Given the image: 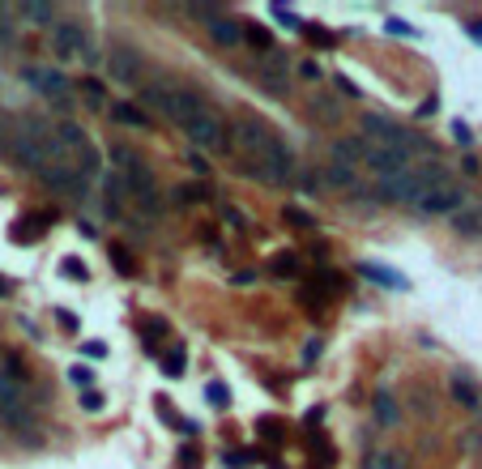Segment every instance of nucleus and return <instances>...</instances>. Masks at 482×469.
I'll use <instances>...</instances> for the list:
<instances>
[{
  "mask_svg": "<svg viewBox=\"0 0 482 469\" xmlns=\"http://www.w3.org/2000/svg\"><path fill=\"white\" fill-rule=\"evenodd\" d=\"M141 102L145 107H154V111H162L167 120H175L179 128L205 107L188 85H179V81H171V77H158V81H150V85H141Z\"/></svg>",
  "mask_w": 482,
  "mask_h": 469,
  "instance_id": "obj_1",
  "label": "nucleus"
},
{
  "mask_svg": "<svg viewBox=\"0 0 482 469\" xmlns=\"http://www.w3.org/2000/svg\"><path fill=\"white\" fill-rule=\"evenodd\" d=\"M184 137H188V145H197V149H205V154H231V128H226L209 107H201V111L184 124Z\"/></svg>",
  "mask_w": 482,
  "mask_h": 469,
  "instance_id": "obj_2",
  "label": "nucleus"
},
{
  "mask_svg": "<svg viewBox=\"0 0 482 469\" xmlns=\"http://www.w3.org/2000/svg\"><path fill=\"white\" fill-rule=\"evenodd\" d=\"M256 179H265V184H290L295 179V154H290V145L286 141H278V137H269L265 141V149L256 154Z\"/></svg>",
  "mask_w": 482,
  "mask_h": 469,
  "instance_id": "obj_3",
  "label": "nucleus"
},
{
  "mask_svg": "<svg viewBox=\"0 0 482 469\" xmlns=\"http://www.w3.org/2000/svg\"><path fill=\"white\" fill-rule=\"evenodd\" d=\"M107 73H111L120 85H141V81H145V56H141V47L115 43V47L107 51Z\"/></svg>",
  "mask_w": 482,
  "mask_h": 469,
  "instance_id": "obj_4",
  "label": "nucleus"
},
{
  "mask_svg": "<svg viewBox=\"0 0 482 469\" xmlns=\"http://www.w3.org/2000/svg\"><path fill=\"white\" fill-rule=\"evenodd\" d=\"M51 192H60V196H73V201H81L85 192H90V179L73 167V162H51L43 175H38Z\"/></svg>",
  "mask_w": 482,
  "mask_h": 469,
  "instance_id": "obj_5",
  "label": "nucleus"
},
{
  "mask_svg": "<svg viewBox=\"0 0 482 469\" xmlns=\"http://www.w3.org/2000/svg\"><path fill=\"white\" fill-rule=\"evenodd\" d=\"M124 192H128V196H137V205H141L150 218H158V214H162V196H158V184H154L150 167L128 171V175H124Z\"/></svg>",
  "mask_w": 482,
  "mask_h": 469,
  "instance_id": "obj_6",
  "label": "nucleus"
},
{
  "mask_svg": "<svg viewBox=\"0 0 482 469\" xmlns=\"http://www.w3.org/2000/svg\"><path fill=\"white\" fill-rule=\"evenodd\" d=\"M363 167H372L380 179H389V175H402V171H410V154H406L402 145H367V154H363Z\"/></svg>",
  "mask_w": 482,
  "mask_h": 469,
  "instance_id": "obj_7",
  "label": "nucleus"
},
{
  "mask_svg": "<svg viewBox=\"0 0 482 469\" xmlns=\"http://www.w3.org/2000/svg\"><path fill=\"white\" fill-rule=\"evenodd\" d=\"M21 77H26V85H30L34 94H43L47 102H64V98H68V77H64L60 68H26Z\"/></svg>",
  "mask_w": 482,
  "mask_h": 469,
  "instance_id": "obj_8",
  "label": "nucleus"
},
{
  "mask_svg": "<svg viewBox=\"0 0 482 469\" xmlns=\"http://www.w3.org/2000/svg\"><path fill=\"white\" fill-rule=\"evenodd\" d=\"M265 141H269V128L261 124V120H252V115H239L235 124H231V149H243V154H261L265 149Z\"/></svg>",
  "mask_w": 482,
  "mask_h": 469,
  "instance_id": "obj_9",
  "label": "nucleus"
},
{
  "mask_svg": "<svg viewBox=\"0 0 482 469\" xmlns=\"http://www.w3.org/2000/svg\"><path fill=\"white\" fill-rule=\"evenodd\" d=\"M461 201H466V192H461L457 184H440V188H427V192L414 201V209L427 214V218H436V214H453V209H461Z\"/></svg>",
  "mask_w": 482,
  "mask_h": 469,
  "instance_id": "obj_10",
  "label": "nucleus"
},
{
  "mask_svg": "<svg viewBox=\"0 0 482 469\" xmlns=\"http://www.w3.org/2000/svg\"><path fill=\"white\" fill-rule=\"evenodd\" d=\"M51 47H56V56H81L90 43H85V30L77 26V21H56L51 26Z\"/></svg>",
  "mask_w": 482,
  "mask_h": 469,
  "instance_id": "obj_11",
  "label": "nucleus"
},
{
  "mask_svg": "<svg viewBox=\"0 0 482 469\" xmlns=\"http://www.w3.org/2000/svg\"><path fill=\"white\" fill-rule=\"evenodd\" d=\"M205 26H209V38H214L222 51L243 47V21H235V17H226V13H214Z\"/></svg>",
  "mask_w": 482,
  "mask_h": 469,
  "instance_id": "obj_12",
  "label": "nucleus"
},
{
  "mask_svg": "<svg viewBox=\"0 0 482 469\" xmlns=\"http://www.w3.org/2000/svg\"><path fill=\"white\" fill-rule=\"evenodd\" d=\"M0 423H4L13 436H21L26 444L38 440V431H34V414L26 410V401H17V406H0Z\"/></svg>",
  "mask_w": 482,
  "mask_h": 469,
  "instance_id": "obj_13",
  "label": "nucleus"
},
{
  "mask_svg": "<svg viewBox=\"0 0 482 469\" xmlns=\"http://www.w3.org/2000/svg\"><path fill=\"white\" fill-rule=\"evenodd\" d=\"M329 154H333V167L359 171V167H363V154H367V141H363V137H337V141L329 145Z\"/></svg>",
  "mask_w": 482,
  "mask_h": 469,
  "instance_id": "obj_14",
  "label": "nucleus"
},
{
  "mask_svg": "<svg viewBox=\"0 0 482 469\" xmlns=\"http://www.w3.org/2000/svg\"><path fill=\"white\" fill-rule=\"evenodd\" d=\"M51 222H56V214H43V209H38V218H34V214H26V218H17V222L9 226V239H13V243H34V239H38Z\"/></svg>",
  "mask_w": 482,
  "mask_h": 469,
  "instance_id": "obj_15",
  "label": "nucleus"
},
{
  "mask_svg": "<svg viewBox=\"0 0 482 469\" xmlns=\"http://www.w3.org/2000/svg\"><path fill=\"white\" fill-rule=\"evenodd\" d=\"M372 414H376L380 427H397V423H402V406H397V397H393L389 389H376V397H372Z\"/></svg>",
  "mask_w": 482,
  "mask_h": 469,
  "instance_id": "obj_16",
  "label": "nucleus"
},
{
  "mask_svg": "<svg viewBox=\"0 0 482 469\" xmlns=\"http://www.w3.org/2000/svg\"><path fill=\"white\" fill-rule=\"evenodd\" d=\"M359 278H372L376 286H393V290H410L406 273H397V269H384V265H372V260H363V265H359Z\"/></svg>",
  "mask_w": 482,
  "mask_h": 469,
  "instance_id": "obj_17",
  "label": "nucleus"
},
{
  "mask_svg": "<svg viewBox=\"0 0 482 469\" xmlns=\"http://www.w3.org/2000/svg\"><path fill=\"white\" fill-rule=\"evenodd\" d=\"M363 469H410V457L402 448H372L363 457Z\"/></svg>",
  "mask_w": 482,
  "mask_h": 469,
  "instance_id": "obj_18",
  "label": "nucleus"
},
{
  "mask_svg": "<svg viewBox=\"0 0 482 469\" xmlns=\"http://www.w3.org/2000/svg\"><path fill=\"white\" fill-rule=\"evenodd\" d=\"M17 13H21L30 26H56V4H51V0H21Z\"/></svg>",
  "mask_w": 482,
  "mask_h": 469,
  "instance_id": "obj_19",
  "label": "nucleus"
},
{
  "mask_svg": "<svg viewBox=\"0 0 482 469\" xmlns=\"http://www.w3.org/2000/svg\"><path fill=\"white\" fill-rule=\"evenodd\" d=\"M453 397H457L466 410H482V393L474 389V380H470V376H461V371L453 376Z\"/></svg>",
  "mask_w": 482,
  "mask_h": 469,
  "instance_id": "obj_20",
  "label": "nucleus"
},
{
  "mask_svg": "<svg viewBox=\"0 0 482 469\" xmlns=\"http://www.w3.org/2000/svg\"><path fill=\"white\" fill-rule=\"evenodd\" d=\"M111 120L128 124V128H150V115L137 107V102H111Z\"/></svg>",
  "mask_w": 482,
  "mask_h": 469,
  "instance_id": "obj_21",
  "label": "nucleus"
},
{
  "mask_svg": "<svg viewBox=\"0 0 482 469\" xmlns=\"http://www.w3.org/2000/svg\"><path fill=\"white\" fill-rule=\"evenodd\" d=\"M103 192H107V218H120V205H124V175H103Z\"/></svg>",
  "mask_w": 482,
  "mask_h": 469,
  "instance_id": "obj_22",
  "label": "nucleus"
},
{
  "mask_svg": "<svg viewBox=\"0 0 482 469\" xmlns=\"http://www.w3.org/2000/svg\"><path fill=\"white\" fill-rule=\"evenodd\" d=\"M243 43H248L256 56H269V51H273V34H269L265 26H243Z\"/></svg>",
  "mask_w": 482,
  "mask_h": 469,
  "instance_id": "obj_23",
  "label": "nucleus"
},
{
  "mask_svg": "<svg viewBox=\"0 0 482 469\" xmlns=\"http://www.w3.org/2000/svg\"><path fill=\"white\" fill-rule=\"evenodd\" d=\"M111 162H115V175H128V171L145 167V158H141V154H132L128 145H111Z\"/></svg>",
  "mask_w": 482,
  "mask_h": 469,
  "instance_id": "obj_24",
  "label": "nucleus"
},
{
  "mask_svg": "<svg viewBox=\"0 0 482 469\" xmlns=\"http://www.w3.org/2000/svg\"><path fill=\"white\" fill-rule=\"evenodd\" d=\"M312 115H316V120H325V124H337V120H342L337 98H329V94H312Z\"/></svg>",
  "mask_w": 482,
  "mask_h": 469,
  "instance_id": "obj_25",
  "label": "nucleus"
},
{
  "mask_svg": "<svg viewBox=\"0 0 482 469\" xmlns=\"http://www.w3.org/2000/svg\"><path fill=\"white\" fill-rule=\"evenodd\" d=\"M355 175H359V171H350V167H333V162H329V171H325V184H329V188H342V192H350V188H355Z\"/></svg>",
  "mask_w": 482,
  "mask_h": 469,
  "instance_id": "obj_26",
  "label": "nucleus"
},
{
  "mask_svg": "<svg viewBox=\"0 0 482 469\" xmlns=\"http://www.w3.org/2000/svg\"><path fill=\"white\" fill-rule=\"evenodd\" d=\"M333 461H337L333 444H329V440H316V436H312V465H316V469H329Z\"/></svg>",
  "mask_w": 482,
  "mask_h": 469,
  "instance_id": "obj_27",
  "label": "nucleus"
},
{
  "mask_svg": "<svg viewBox=\"0 0 482 469\" xmlns=\"http://www.w3.org/2000/svg\"><path fill=\"white\" fill-rule=\"evenodd\" d=\"M282 218H286V226H295V231H316V218H312L308 209L286 205V209H282Z\"/></svg>",
  "mask_w": 482,
  "mask_h": 469,
  "instance_id": "obj_28",
  "label": "nucleus"
},
{
  "mask_svg": "<svg viewBox=\"0 0 482 469\" xmlns=\"http://www.w3.org/2000/svg\"><path fill=\"white\" fill-rule=\"evenodd\" d=\"M107 256H111V265H115L120 273H137V260L128 256V248H124V243H111V248H107Z\"/></svg>",
  "mask_w": 482,
  "mask_h": 469,
  "instance_id": "obj_29",
  "label": "nucleus"
},
{
  "mask_svg": "<svg viewBox=\"0 0 482 469\" xmlns=\"http://www.w3.org/2000/svg\"><path fill=\"white\" fill-rule=\"evenodd\" d=\"M81 94H85V102H90V107H107V94H103V85H98L94 77H85V81H81Z\"/></svg>",
  "mask_w": 482,
  "mask_h": 469,
  "instance_id": "obj_30",
  "label": "nucleus"
},
{
  "mask_svg": "<svg viewBox=\"0 0 482 469\" xmlns=\"http://www.w3.org/2000/svg\"><path fill=\"white\" fill-rule=\"evenodd\" d=\"M269 269H273L278 278H295V273H299V256H273Z\"/></svg>",
  "mask_w": 482,
  "mask_h": 469,
  "instance_id": "obj_31",
  "label": "nucleus"
},
{
  "mask_svg": "<svg viewBox=\"0 0 482 469\" xmlns=\"http://www.w3.org/2000/svg\"><path fill=\"white\" fill-rule=\"evenodd\" d=\"M303 34H308L312 47H333V30H320V26H308L303 21Z\"/></svg>",
  "mask_w": 482,
  "mask_h": 469,
  "instance_id": "obj_32",
  "label": "nucleus"
},
{
  "mask_svg": "<svg viewBox=\"0 0 482 469\" xmlns=\"http://www.w3.org/2000/svg\"><path fill=\"white\" fill-rule=\"evenodd\" d=\"M179 9H184V13H188V17H197V21H209V17H214V9H218V4H201V0H192V4H179Z\"/></svg>",
  "mask_w": 482,
  "mask_h": 469,
  "instance_id": "obj_33",
  "label": "nucleus"
},
{
  "mask_svg": "<svg viewBox=\"0 0 482 469\" xmlns=\"http://www.w3.org/2000/svg\"><path fill=\"white\" fill-rule=\"evenodd\" d=\"M162 371H167V376H184V350L162 354Z\"/></svg>",
  "mask_w": 482,
  "mask_h": 469,
  "instance_id": "obj_34",
  "label": "nucleus"
},
{
  "mask_svg": "<svg viewBox=\"0 0 482 469\" xmlns=\"http://www.w3.org/2000/svg\"><path fill=\"white\" fill-rule=\"evenodd\" d=\"M269 9H273V17H278L282 26H290V30H303V21H299V17H295L286 4H269Z\"/></svg>",
  "mask_w": 482,
  "mask_h": 469,
  "instance_id": "obj_35",
  "label": "nucleus"
},
{
  "mask_svg": "<svg viewBox=\"0 0 482 469\" xmlns=\"http://www.w3.org/2000/svg\"><path fill=\"white\" fill-rule=\"evenodd\" d=\"M60 269H64V273H68V278H77V282H90V269H85V265H81V260H77V256H68V260H64V265H60Z\"/></svg>",
  "mask_w": 482,
  "mask_h": 469,
  "instance_id": "obj_36",
  "label": "nucleus"
},
{
  "mask_svg": "<svg viewBox=\"0 0 482 469\" xmlns=\"http://www.w3.org/2000/svg\"><path fill=\"white\" fill-rule=\"evenodd\" d=\"M205 397H209L214 406H231V393H226V384H222V380H214V384L205 389Z\"/></svg>",
  "mask_w": 482,
  "mask_h": 469,
  "instance_id": "obj_37",
  "label": "nucleus"
},
{
  "mask_svg": "<svg viewBox=\"0 0 482 469\" xmlns=\"http://www.w3.org/2000/svg\"><path fill=\"white\" fill-rule=\"evenodd\" d=\"M256 431H261L269 444H282V427H278L273 418H261V423H256Z\"/></svg>",
  "mask_w": 482,
  "mask_h": 469,
  "instance_id": "obj_38",
  "label": "nucleus"
},
{
  "mask_svg": "<svg viewBox=\"0 0 482 469\" xmlns=\"http://www.w3.org/2000/svg\"><path fill=\"white\" fill-rule=\"evenodd\" d=\"M0 47H13V21L4 9H0Z\"/></svg>",
  "mask_w": 482,
  "mask_h": 469,
  "instance_id": "obj_39",
  "label": "nucleus"
},
{
  "mask_svg": "<svg viewBox=\"0 0 482 469\" xmlns=\"http://www.w3.org/2000/svg\"><path fill=\"white\" fill-rule=\"evenodd\" d=\"M453 226H457V231H470V235H474L482 222L474 218V214H457V218H453Z\"/></svg>",
  "mask_w": 482,
  "mask_h": 469,
  "instance_id": "obj_40",
  "label": "nucleus"
},
{
  "mask_svg": "<svg viewBox=\"0 0 482 469\" xmlns=\"http://www.w3.org/2000/svg\"><path fill=\"white\" fill-rule=\"evenodd\" d=\"M68 380H73V384H81L85 393H90V384H94V376H90L85 367H73V371H68Z\"/></svg>",
  "mask_w": 482,
  "mask_h": 469,
  "instance_id": "obj_41",
  "label": "nucleus"
},
{
  "mask_svg": "<svg viewBox=\"0 0 482 469\" xmlns=\"http://www.w3.org/2000/svg\"><path fill=\"white\" fill-rule=\"evenodd\" d=\"M56 320H60L64 333H77V316H73V312H56Z\"/></svg>",
  "mask_w": 482,
  "mask_h": 469,
  "instance_id": "obj_42",
  "label": "nucleus"
},
{
  "mask_svg": "<svg viewBox=\"0 0 482 469\" xmlns=\"http://www.w3.org/2000/svg\"><path fill=\"white\" fill-rule=\"evenodd\" d=\"M81 350H85V359H107V346L103 342H85Z\"/></svg>",
  "mask_w": 482,
  "mask_h": 469,
  "instance_id": "obj_43",
  "label": "nucleus"
},
{
  "mask_svg": "<svg viewBox=\"0 0 482 469\" xmlns=\"http://www.w3.org/2000/svg\"><path fill=\"white\" fill-rule=\"evenodd\" d=\"M201 465V457H197V448H184V457H179V469H197Z\"/></svg>",
  "mask_w": 482,
  "mask_h": 469,
  "instance_id": "obj_44",
  "label": "nucleus"
},
{
  "mask_svg": "<svg viewBox=\"0 0 482 469\" xmlns=\"http://www.w3.org/2000/svg\"><path fill=\"white\" fill-rule=\"evenodd\" d=\"M81 406L85 410H103V393H81Z\"/></svg>",
  "mask_w": 482,
  "mask_h": 469,
  "instance_id": "obj_45",
  "label": "nucleus"
},
{
  "mask_svg": "<svg viewBox=\"0 0 482 469\" xmlns=\"http://www.w3.org/2000/svg\"><path fill=\"white\" fill-rule=\"evenodd\" d=\"M299 73H303V77H308V81H320V68H316V64H312V60H303V64H299Z\"/></svg>",
  "mask_w": 482,
  "mask_h": 469,
  "instance_id": "obj_46",
  "label": "nucleus"
},
{
  "mask_svg": "<svg viewBox=\"0 0 482 469\" xmlns=\"http://www.w3.org/2000/svg\"><path fill=\"white\" fill-rule=\"evenodd\" d=\"M453 137H457V141H461V145H470V128H466V124H461V120H457V124H453Z\"/></svg>",
  "mask_w": 482,
  "mask_h": 469,
  "instance_id": "obj_47",
  "label": "nucleus"
},
{
  "mask_svg": "<svg viewBox=\"0 0 482 469\" xmlns=\"http://www.w3.org/2000/svg\"><path fill=\"white\" fill-rule=\"evenodd\" d=\"M0 158H9V124L0 120Z\"/></svg>",
  "mask_w": 482,
  "mask_h": 469,
  "instance_id": "obj_48",
  "label": "nucleus"
},
{
  "mask_svg": "<svg viewBox=\"0 0 482 469\" xmlns=\"http://www.w3.org/2000/svg\"><path fill=\"white\" fill-rule=\"evenodd\" d=\"M222 461H226V465H231V469H243V465H248V457H239V453H226Z\"/></svg>",
  "mask_w": 482,
  "mask_h": 469,
  "instance_id": "obj_49",
  "label": "nucleus"
},
{
  "mask_svg": "<svg viewBox=\"0 0 482 469\" xmlns=\"http://www.w3.org/2000/svg\"><path fill=\"white\" fill-rule=\"evenodd\" d=\"M389 34H414V30H410L406 21H393V17H389Z\"/></svg>",
  "mask_w": 482,
  "mask_h": 469,
  "instance_id": "obj_50",
  "label": "nucleus"
},
{
  "mask_svg": "<svg viewBox=\"0 0 482 469\" xmlns=\"http://www.w3.org/2000/svg\"><path fill=\"white\" fill-rule=\"evenodd\" d=\"M427 115H436V98H427V102L419 107V120H427Z\"/></svg>",
  "mask_w": 482,
  "mask_h": 469,
  "instance_id": "obj_51",
  "label": "nucleus"
},
{
  "mask_svg": "<svg viewBox=\"0 0 482 469\" xmlns=\"http://www.w3.org/2000/svg\"><path fill=\"white\" fill-rule=\"evenodd\" d=\"M222 214H226V222H231V226H235V231H239V226H243V218H239V209H222Z\"/></svg>",
  "mask_w": 482,
  "mask_h": 469,
  "instance_id": "obj_52",
  "label": "nucleus"
},
{
  "mask_svg": "<svg viewBox=\"0 0 482 469\" xmlns=\"http://www.w3.org/2000/svg\"><path fill=\"white\" fill-rule=\"evenodd\" d=\"M4 295H13V282H9V278H0V299H4Z\"/></svg>",
  "mask_w": 482,
  "mask_h": 469,
  "instance_id": "obj_53",
  "label": "nucleus"
}]
</instances>
